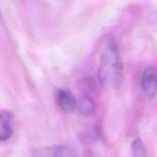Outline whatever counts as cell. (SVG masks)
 I'll list each match as a JSON object with an SVG mask.
<instances>
[{
  "mask_svg": "<svg viewBox=\"0 0 157 157\" xmlns=\"http://www.w3.org/2000/svg\"><path fill=\"white\" fill-rule=\"evenodd\" d=\"M123 75V61L117 42L113 38L105 41L100 58L98 81L107 90L119 86Z\"/></svg>",
  "mask_w": 157,
  "mask_h": 157,
  "instance_id": "6da1fadb",
  "label": "cell"
},
{
  "mask_svg": "<svg viewBox=\"0 0 157 157\" xmlns=\"http://www.w3.org/2000/svg\"><path fill=\"white\" fill-rule=\"evenodd\" d=\"M143 90L149 98H153L157 93V68L148 66L144 70L141 76Z\"/></svg>",
  "mask_w": 157,
  "mask_h": 157,
  "instance_id": "7a4b0ae2",
  "label": "cell"
},
{
  "mask_svg": "<svg viewBox=\"0 0 157 157\" xmlns=\"http://www.w3.org/2000/svg\"><path fill=\"white\" fill-rule=\"evenodd\" d=\"M33 157H76L71 150L64 146L40 147L34 150Z\"/></svg>",
  "mask_w": 157,
  "mask_h": 157,
  "instance_id": "3957f363",
  "label": "cell"
},
{
  "mask_svg": "<svg viewBox=\"0 0 157 157\" xmlns=\"http://www.w3.org/2000/svg\"><path fill=\"white\" fill-rule=\"evenodd\" d=\"M56 100L60 108L65 113H72L76 110L77 99L70 90L66 89L58 90Z\"/></svg>",
  "mask_w": 157,
  "mask_h": 157,
  "instance_id": "277c9868",
  "label": "cell"
},
{
  "mask_svg": "<svg viewBox=\"0 0 157 157\" xmlns=\"http://www.w3.org/2000/svg\"><path fill=\"white\" fill-rule=\"evenodd\" d=\"M12 115L6 110L0 111V141H6L13 133L12 127Z\"/></svg>",
  "mask_w": 157,
  "mask_h": 157,
  "instance_id": "5b68a950",
  "label": "cell"
},
{
  "mask_svg": "<svg viewBox=\"0 0 157 157\" xmlns=\"http://www.w3.org/2000/svg\"><path fill=\"white\" fill-rule=\"evenodd\" d=\"M76 110L84 116H90L95 112V103L90 97L83 96L77 101Z\"/></svg>",
  "mask_w": 157,
  "mask_h": 157,
  "instance_id": "8992f818",
  "label": "cell"
},
{
  "mask_svg": "<svg viewBox=\"0 0 157 157\" xmlns=\"http://www.w3.org/2000/svg\"><path fill=\"white\" fill-rule=\"evenodd\" d=\"M131 152L133 157H146L147 150L140 138H136L131 145Z\"/></svg>",
  "mask_w": 157,
  "mask_h": 157,
  "instance_id": "52a82bcc",
  "label": "cell"
}]
</instances>
